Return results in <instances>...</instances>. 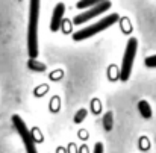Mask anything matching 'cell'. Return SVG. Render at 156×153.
I'll list each match as a JSON object with an SVG mask.
<instances>
[{"instance_id": "277c9868", "label": "cell", "mask_w": 156, "mask_h": 153, "mask_svg": "<svg viewBox=\"0 0 156 153\" xmlns=\"http://www.w3.org/2000/svg\"><path fill=\"white\" fill-rule=\"evenodd\" d=\"M12 123H14V126H15V130L18 132V135H20L21 140H23V144H24V147H26V152L37 153V147H35V144H34V137H32L30 130L27 129L26 123L21 120V117L14 114V115H12Z\"/></svg>"}, {"instance_id": "8fae6325", "label": "cell", "mask_w": 156, "mask_h": 153, "mask_svg": "<svg viewBox=\"0 0 156 153\" xmlns=\"http://www.w3.org/2000/svg\"><path fill=\"white\" fill-rule=\"evenodd\" d=\"M87 114H88L87 109H79V111L76 112V115H74V121H76V123H82V121L85 120Z\"/></svg>"}, {"instance_id": "7c38bea8", "label": "cell", "mask_w": 156, "mask_h": 153, "mask_svg": "<svg viewBox=\"0 0 156 153\" xmlns=\"http://www.w3.org/2000/svg\"><path fill=\"white\" fill-rule=\"evenodd\" d=\"M144 64H146V65H147L149 68H156V55H153V56H149V58H146Z\"/></svg>"}, {"instance_id": "52a82bcc", "label": "cell", "mask_w": 156, "mask_h": 153, "mask_svg": "<svg viewBox=\"0 0 156 153\" xmlns=\"http://www.w3.org/2000/svg\"><path fill=\"white\" fill-rule=\"evenodd\" d=\"M138 111H140V114H141L143 118H146V120L152 118V108H150L149 102L141 100V102L138 103Z\"/></svg>"}, {"instance_id": "4fadbf2b", "label": "cell", "mask_w": 156, "mask_h": 153, "mask_svg": "<svg viewBox=\"0 0 156 153\" xmlns=\"http://www.w3.org/2000/svg\"><path fill=\"white\" fill-rule=\"evenodd\" d=\"M94 153H103V144L102 143H97L94 146Z\"/></svg>"}, {"instance_id": "9c48e42d", "label": "cell", "mask_w": 156, "mask_h": 153, "mask_svg": "<svg viewBox=\"0 0 156 153\" xmlns=\"http://www.w3.org/2000/svg\"><path fill=\"white\" fill-rule=\"evenodd\" d=\"M102 2H105V0H79L77 2V8L79 9H87V8L94 6V5H99Z\"/></svg>"}, {"instance_id": "8992f818", "label": "cell", "mask_w": 156, "mask_h": 153, "mask_svg": "<svg viewBox=\"0 0 156 153\" xmlns=\"http://www.w3.org/2000/svg\"><path fill=\"white\" fill-rule=\"evenodd\" d=\"M64 12H65V6L64 3H58L53 9V14H52V21H50V29L53 32L59 30L61 24H62V18H64Z\"/></svg>"}, {"instance_id": "ba28073f", "label": "cell", "mask_w": 156, "mask_h": 153, "mask_svg": "<svg viewBox=\"0 0 156 153\" xmlns=\"http://www.w3.org/2000/svg\"><path fill=\"white\" fill-rule=\"evenodd\" d=\"M27 67H29V70L30 71H46V65L43 64V62H40V61H37L35 58H30L29 61H27Z\"/></svg>"}, {"instance_id": "3957f363", "label": "cell", "mask_w": 156, "mask_h": 153, "mask_svg": "<svg viewBox=\"0 0 156 153\" xmlns=\"http://www.w3.org/2000/svg\"><path fill=\"white\" fill-rule=\"evenodd\" d=\"M136 50H138V41H136V38H130L127 41L124 56H123V62H121V70H120V79L123 82H126L130 77V71H132L133 59L136 56Z\"/></svg>"}, {"instance_id": "6da1fadb", "label": "cell", "mask_w": 156, "mask_h": 153, "mask_svg": "<svg viewBox=\"0 0 156 153\" xmlns=\"http://www.w3.org/2000/svg\"><path fill=\"white\" fill-rule=\"evenodd\" d=\"M38 21H40V0H30L29 24H27V52L30 58L38 56Z\"/></svg>"}, {"instance_id": "30bf717a", "label": "cell", "mask_w": 156, "mask_h": 153, "mask_svg": "<svg viewBox=\"0 0 156 153\" xmlns=\"http://www.w3.org/2000/svg\"><path fill=\"white\" fill-rule=\"evenodd\" d=\"M112 120H114L112 112H108V114L103 117V127H105V130H106V132H109V130L112 129V123H114Z\"/></svg>"}, {"instance_id": "7a4b0ae2", "label": "cell", "mask_w": 156, "mask_h": 153, "mask_svg": "<svg viewBox=\"0 0 156 153\" xmlns=\"http://www.w3.org/2000/svg\"><path fill=\"white\" fill-rule=\"evenodd\" d=\"M117 21H118V14H117V12H112V14L106 15L105 18H102L100 21H97V23H94V24H91V26H88V27H83V29L77 30V32L73 35V40H74V41H82V40L91 38V37L100 34L105 29L111 27V26H112L114 23H117Z\"/></svg>"}, {"instance_id": "5b68a950", "label": "cell", "mask_w": 156, "mask_h": 153, "mask_svg": "<svg viewBox=\"0 0 156 153\" xmlns=\"http://www.w3.org/2000/svg\"><path fill=\"white\" fill-rule=\"evenodd\" d=\"M109 8H111V2H109V0H105V2L99 3V5L90 6V8H87V11H83L82 14L76 15L74 20H73V23H76V24L88 23V20H91V18H94V17H97V15H100V14L106 12Z\"/></svg>"}]
</instances>
